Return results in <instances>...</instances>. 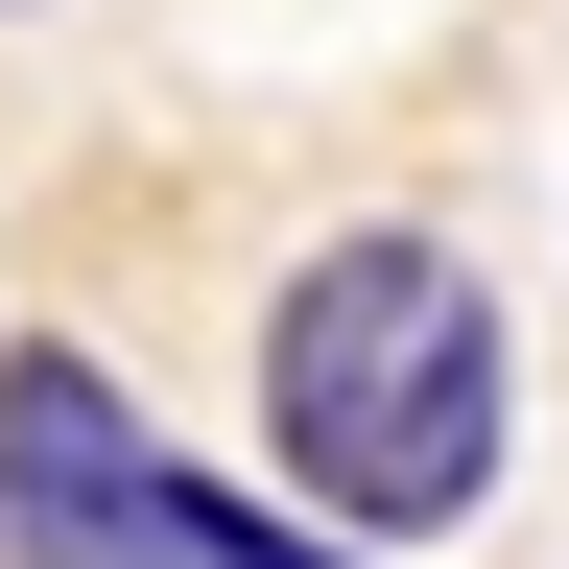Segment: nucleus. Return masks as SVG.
Listing matches in <instances>:
<instances>
[{
    "mask_svg": "<svg viewBox=\"0 0 569 569\" xmlns=\"http://www.w3.org/2000/svg\"><path fill=\"white\" fill-rule=\"evenodd\" d=\"M261 451H284V522L332 546H451L498 475H522V332L451 238H309L261 284Z\"/></svg>",
    "mask_w": 569,
    "mask_h": 569,
    "instance_id": "obj_1",
    "label": "nucleus"
},
{
    "mask_svg": "<svg viewBox=\"0 0 569 569\" xmlns=\"http://www.w3.org/2000/svg\"><path fill=\"white\" fill-rule=\"evenodd\" d=\"M142 475H167V427H142L71 332H24V356H0V546H24V569H119Z\"/></svg>",
    "mask_w": 569,
    "mask_h": 569,
    "instance_id": "obj_2",
    "label": "nucleus"
},
{
    "mask_svg": "<svg viewBox=\"0 0 569 569\" xmlns=\"http://www.w3.org/2000/svg\"><path fill=\"white\" fill-rule=\"evenodd\" d=\"M0 24H24V0H0Z\"/></svg>",
    "mask_w": 569,
    "mask_h": 569,
    "instance_id": "obj_4",
    "label": "nucleus"
},
{
    "mask_svg": "<svg viewBox=\"0 0 569 569\" xmlns=\"http://www.w3.org/2000/svg\"><path fill=\"white\" fill-rule=\"evenodd\" d=\"M119 569H380V546H332V522H284V498H238V475H142V522H119Z\"/></svg>",
    "mask_w": 569,
    "mask_h": 569,
    "instance_id": "obj_3",
    "label": "nucleus"
}]
</instances>
